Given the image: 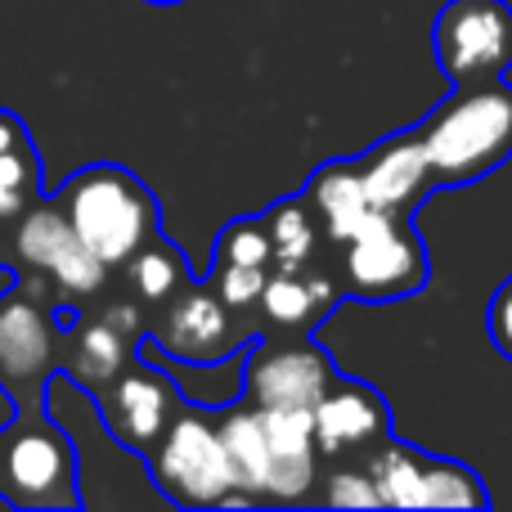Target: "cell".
<instances>
[{
  "label": "cell",
  "mask_w": 512,
  "mask_h": 512,
  "mask_svg": "<svg viewBox=\"0 0 512 512\" xmlns=\"http://www.w3.org/2000/svg\"><path fill=\"white\" fill-rule=\"evenodd\" d=\"M23 144H32V135H27L23 117H18L14 108H0V153L23 149Z\"/></svg>",
  "instance_id": "484cf974"
},
{
  "label": "cell",
  "mask_w": 512,
  "mask_h": 512,
  "mask_svg": "<svg viewBox=\"0 0 512 512\" xmlns=\"http://www.w3.org/2000/svg\"><path fill=\"white\" fill-rule=\"evenodd\" d=\"M14 270H5V265H0V297H9V292H14Z\"/></svg>",
  "instance_id": "4316f807"
},
{
  "label": "cell",
  "mask_w": 512,
  "mask_h": 512,
  "mask_svg": "<svg viewBox=\"0 0 512 512\" xmlns=\"http://www.w3.org/2000/svg\"><path fill=\"white\" fill-rule=\"evenodd\" d=\"M99 414H104V427L122 450L131 454H149L153 445L162 441V432L171 427V418L180 414L185 396L180 387L153 364L131 360L104 391H99Z\"/></svg>",
  "instance_id": "8fae6325"
},
{
  "label": "cell",
  "mask_w": 512,
  "mask_h": 512,
  "mask_svg": "<svg viewBox=\"0 0 512 512\" xmlns=\"http://www.w3.org/2000/svg\"><path fill=\"white\" fill-rule=\"evenodd\" d=\"M342 297H346L342 274H328L319 265H306V270H270L256 315L274 333H310Z\"/></svg>",
  "instance_id": "2e32d148"
},
{
  "label": "cell",
  "mask_w": 512,
  "mask_h": 512,
  "mask_svg": "<svg viewBox=\"0 0 512 512\" xmlns=\"http://www.w3.org/2000/svg\"><path fill=\"white\" fill-rule=\"evenodd\" d=\"M306 203L315 207L328 243H351L355 234H364L378 221V212H373L369 198H364V180H360L355 158L324 162V167L306 180Z\"/></svg>",
  "instance_id": "e0dca14e"
},
{
  "label": "cell",
  "mask_w": 512,
  "mask_h": 512,
  "mask_svg": "<svg viewBox=\"0 0 512 512\" xmlns=\"http://www.w3.org/2000/svg\"><path fill=\"white\" fill-rule=\"evenodd\" d=\"M14 243H18V256H23L27 270H32L36 279H50L63 301H81V297L104 292L108 265L77 239V230L68 225V216H63V207L54 203V198L27 207V212L18 216Z\"/></svg>",
  "instance_id": "30bf717a"
},
{
  "label": "cell",
  "mask_w": 512,
  "mask_h": 512,
  "mask_svg": "<svg viewBox=\"0 0 512 512\" xmlns=\"http://www.w3.org/2000/svg\"><path fill=\"white\" fill-rule=\"evenodd\" d=\"M122 274H126V288H131V297L140 301V306H162L171 292L185 288V283L194 279L185 252H180L167 234H158L153 243H144V248L122 265Z\"/></svg>",
  "instance_id": "ffe728a7"
},
{
  "label": "cell",
  "mask_w": 512,
  "mask_h": 512,
  "mask_svg": "<svg viewBox=\"0 0 512 512\" xmlns=\"http://www.w3.org/2000/svg\"><path fill=\"white\" fill-rule=\"evenodd\" d=\"M59 360V306L32 292L0 297V378L14 387H45Z\"/></svg>",
  "instance_id": "5bb4252c"
},
{
  "label": "cell",
  "mask_w": 512,
  "mask_h": 512,
  "mask_svg": "<svg viewBox=\"0 0 512 512\" xmlns=\"http://www.w3.org/2000/svg\"><path fill=\"white\" fill-rule=\"evenodd\" d=\"M41 185H45V167L36 144L0 153V221H18L27 207L41 203Z\"/></svg>",
  "instance_id": "44dd1931"
},
{
  "label": "cell",
  "mask_w": 512,
  "mask_h": 512,
  "mask_svg": "<svg viewBox=\"0 0 512 512\" xmlns=\"http://www.w3.org/2000/svg\"><path fill=\"white\" fill-rule=\"evenodd\" d=\"M270 477L261 504H306L319 481V445L310 409H261Z\"/></svg>",
  "instance_id": "9a60e30c"
},
{
  "label": "cell",
  "mask_w": 512,
  "mask_h": 512,
  "mask_svg": "<svg viewBox=\"0 0 512 512\" xmlns=\"http://www.w3.org/2000/svg\"><path fill=\"white\" fill-rule=\"evenodd\" d=\"M265 265H225V261H216L212 265V288L221 292V301L230 310H239V315H252V319H261L256 315V306H261V288H265Z\"/></svg>",
  "instance_id": "603a6c76"
},
{
  "label": "cell",
  "mask_w": 512,
  "mask_h": 512,
  "mask_svg": "<svg viewBox=\"0 0 512 512\" xmlns=\"http://www.w3.org/2000/svg\"><path fill=\"white\" fill-rule=\"evenodd\" d=\"M0 495L18 508H77V454L68 432L54 427L45 414L9 427V441L0 445Z\"/></svg>",
  "instance_id": "8992f818"
},
{
  "label": "cell",
  "mask_w": 512,
  "mask_h": 512,
  "mask_svg": "<svg viewBox=\"0 0 512 512\" xmlns=\"http://www.w3.org/2000/svg\"><path fill=\"white\" fill-rule=\"evenodd\" d=\"M149 5H180V0H149Z\"/></svg>",
  "instance_id": "83f0119b"
},
{
  "label": "cell",
  "mask_w": 512,
  "mask_h": 512,
  "mask_svg": "<svg viewBox=\"0 0 512 512\" xmlns=\"http://www.w3.org/2000/svg\"><path fill=\"white\" fill-rule=\"evenodd\" d=\"M486 333H490V342H495V351L504 355V360H512V274L499 283L486 306Z\"/></svg>",
  "instance_id": "d4e9b609"
},
{
  "label": "cell",
  "mask_w": 512,
  "mask_h": 512,
  "mask_svg": "<svg viewBox=\"0 0 512 512\" xmlns=\"http://www.w3.org/2000/svg\"><path fill=\"white\" fill-rule=\"evenodd\" d=\"M432 54L450 86H486L512 72L508 0H445L432 18Z\"/></svg>",
  "instance_id": "5b68a950"
},
{
  "label": "cell",
  "mask_w": 512,
  "mask_h": 512,
  "mask_svg": "<svg viewBox=\"0 0 512 512\" xmlns=\"http://www.w3.org/2000/svg\"><path fill=\"white\" fill-rule=\"evenodd\" d=\"M212 256L225 265H265V270H270V261H274L270 230H265L261 216H239V221H230L216 234Z\"/></svg>",
  "instance_id": "7402d4cb"
},
{
  "label": "cell",
  "mask_w": 512,
  "mask_h": 512,
  "mask_svg": "<svg viewBox=\"0 0 512 512\" xmlns=\"http://www.w3.org/2000/svg\"><path fill=\"white\" fill-rule=\"evenodd\" d=\"M324 504L333 508H378V490L364 463H342L324 486Z\"/></svg>",
  "instance_id": "cb8c5ba5"
},
{
  "label": "cell",
  "mask_w": 512,
  "mask_h": 512,
  "mask_svg": "<svg viewBox=\"0 0 512 512\" xmlns=\"http://www.w3.org/2000/svg\"><path fill=\"white\" fill-rule=\"evenodd\" d=\"M149 477L176 508H216V504H243L234 490V468L221 441V423L212 409L180 405L162 441L144 454Z\"/></svg>",
  "instance_id": "3957f363"
},
{
  "label": "cell",
  "mask_w": 512,
  "mask_h": 512,
  "mask_svg": "<svg viewBox=\"0 0 512 512\" xmlns=\"http://www.w3.org/2000/svg\"><path fill=\"white\" fill-rule=\"evenodd\" d=\"M364 180V198L378 216H391V221H414V212L436 194V176L432 162H427V149L418 140V131L409 135H387L378 140L369 153L355 158Z\"/></svg>",
  "instance_id": "4fadbf2b"
},
{
  "label": "cell",
  "mask_w": 512,
  "mask_h": 512,
  "mask_svg": "<svg viewBox=\"0 0 512 512\" xmlns=\"http://www.w3.org/2000/svg\"><path fill=\"white\" fill-rule=\"evenodd\" d=\"M54 203L63 207L68 225L108 270H122L144 243L162 234V212L153 189L135 171L117 162L81 167L54 189Z\"/></svg>",
  "instance_id": "7a4b0ae2"
},
{
  "label": "cell",
  "mask_w": 512,
  "mask_h": 512,
  "mask_svg": "<svg viewBox=\"0 0 512 512\" xmlns=\"http://www.w3.org/2000/svg\"><path fill=\"white\" fill-rule=\"evenodd\" d=\"M342 288L351 301H405L418 297L432 279V261H427V243L409 221H391L378 216L364 234L342 243Z\"/></svg>",
  "instance_id": "52a82bcc"
},
{
  "label": "cell",
  "mask_w": 512,
  "mask_h": 512,
  "mask_svg": "<svg viewBox=\"0 0 512 512\" xmlns=\"http://www.w3.org/2000/svg\"><path fill=\"white\" fill-rule=\"evenodd\" d=\"M432 176L441 189H459L490 176L512 158V86H454L450 99L418 122Z\"/></svg>",
  "instance_id": "6da1fadb"
},
{
  "label": "cell",
  "mask_w": 512,
  "mask_h": 512,
  "mask_svg": "<svg viewBox=\"0 0 512 512\" xmlns=\"http://www.w3.org/2000/svg\"><path fill=\"white\" fill-rule=\"evenodd\" d=\"M149 342L185 364L212 369V364L234 360L256 342V319L225 306L212 279H189L158 306Z\"/></svg>",
  "instance_id": "277c9868"
},
{
  "label": "cell",
  "mask_w": 512,
  "mask_h": 512,
  "mask_svg": "<svg viewBox=\"0 0 512 512\" xmlns=\"http://www.w3.org/2000/svg\"><path fill=\"white\" fill-rule=\"evenodd\" d=\"M265 230H270L274 261L270 270H306L315 265V252L324 243V225H319L315 207L306 198H279L270 212H261Z\"/></svg>",
  "instance_id": "d6986e66"
},
{
  "label": "cell",
  "mask_w": 512,
  "mask_h": 512,
  "mask_svg": "<svg viewBox=\"0 0 512 512\" xmlns=\"http://www.w3.org/2000/svg\"><path fill=\"white\" fill-rule=\"evenodd\" d=\"M59 373L86 387L90 396L108 387L126 364L135 360L140 342V301H104L95 315H63L59 319Z\"/></svg>",
  "instance_id": "9c48e42d"
},
{
  "label": "cell",
  "mask_w": 512,
  "mask_h": 512,
  "mask_svg": "<svg viewBox=\"0 0 512 512\" xmlns=\"http://www.w3.org/2000/svg\"><path fill=\"white\" fill-rule=\"evenodd\" d=\"M216 423H221V441H225V454H230V468H234V490H239L243 504H261L265 477H270L261 405L239 396L225 414H216Z\"/></svg>",
  "instance_id": "ac0fdd59"
},
{
  "label": "cell",
  "mask_w": 512,
  "mask_h": 512,
  "mask_svg": "<svg viewBox=\"0 0 512 512\" xmlns=\"http://www.w3.org/2000/svg\"><path fill=\"white\" fill-rule=\"evenodd\" d=\"M310 414H315L319 459L328 463H364L378 445L391 441V409L369 382L337 378Z\"/></svg>",
  "instance_id": "7c38bea8"
},
{
  "label": "cell",
  "mask_w": 512,
  "mask_h": 512,
  "mask_svg": "<svg viewBox=\"0 0 512 512\" xmlns=\"http://www.w3.org/2000/svg\"><path fill=\"white\" fill-rule=\"evenodd\" d=\"M337 373V360L310 342V333L256 337L243 369V400L261 409H315Z\"/></svg>",
  "instance_id": "ba28073f"
}]
</instances>
